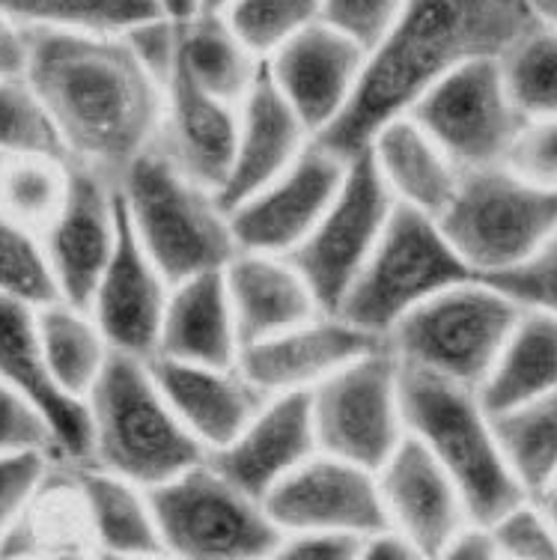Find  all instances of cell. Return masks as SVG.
Masks as SVG:
<instances>
[{
    "label": "cell",
    "instance_id": "cell-38",
    "mask_svg": "<svg viewBox=\"0 0 557 560\" xmlns=\"http://www.w3.org/2000/svg\"><path fill=\"white\" fill-rule=\"evenodd\" d=\"M501 290L507 299H513L522 311H539L557 316V230L552 233L543 248L534 257L525 259L522 266L483 278Z\"/></svg>",
    "mask_w": 557,
    "mask_h": 560
},
{
    "label": "cell",
    "instance_id": "cell-12",
    "mask_svg": "<svg viewBox=\"0 0 557 560\" xmlns=\"http://www.w3.org/2000/svg\"><path fill=\"white\" fill-rule=\"evenodd\" d=\"M394 209L397 200L382 183L370 152L349 159L344 185L332 206L325 209L320 224L313 226L311 236L287 257L311 287L322 313L340 311L385 233Z\"/></svg>",
    "mask_w": 557,
    "mask_h": 560
},
{
    "label": "cell",
    "instance_id": "cell-9",
    "mask_svg": "<svg viewBox=\"0 0 557 560\" xmlns=\"http://www.w3.org/2000/svg\"><path fill=\"white\" fill-rule=\"evenodd\" d=\"M147 495L161 549L176 560H268L283 539L266 504L218 475L209 459Z\"/></svg>",
    "mask_w": 557,
    "mask_h": 560
},
{
    "label": "cell",
    "instance_id": "cell-54",
    "mask_svg": "<svg viewBox=\"0 0 557 560\" xmlns=\"http://www.w3.org/2000/svg\"><path fill=\"white\" fill-rule=\"evenodd\" d=\"M10 159H12V155H3V152H0V171H3V164L10 162Z\"/></svg>",
    "mask_w": 557,
    "mask_h": 560
},
{
    "label": "cell",
    "instance_id": "cell-35",
    "mask_svg": "<svg viewBox=\"0 0 557 560\" xmlns=\"http://www.w3.org/2000/svg\"><path fill=\"white\" fill-rule=\"evenodd\" d=\"M69 164L48 155H12L0 171V212L45 230L66 197Z\"/></svg>",
    "mask_w": 557,
    "mask_h": 560
},
{
    "label": "cell",
    "instance_id": "cell-51",
    "mask_svg": "<svg viewBox=\"0 0 557 560\" xmlns=\"http://www.w3.org/2000/svg\"><path fill=\"white\" fill-rule=\"evenodd\" d=\"M531 501H534V504L539 506L543 513H546V518L552 522V525H555V530H557V475L552 477V483H548L546 489L539 492V495L531 498Z\"/></svg>",
    "mask_w": 557,
    "mask_h": 560
},
{
    "label": "cell",
    "instance_id": "cell-17",
    "mask_svg": "<svg viewBox=\"0 0 557 560\" xmlns=\"http://www.w3.org/2000/svg\"><path fill=\"white\" fill-rule=\"evenodd\" d=\"M375 477L391 534L403 539L418 560H436L462 528L472 525L451 475L411 435L403 439Z\"/></svg>",
    "mask_w": 557,
    "mask_h": 560
},
{
    "label": "cell",
    "instance_id": "cell-34",
    "mask_svg": "<svg viewBox=\"0 0 557 560\" xmlns=\"http://www.w3.org/2000/svg\"><path fill=\"white\" fill-rule=\"evenodd\" d=\"M0 299L31 311L63 302L43 236L7 212H0Z\"/></svg>",
    "mask_w": 557,
    "mask_h": 560
},
{
    "label": "cell",
    "instance_id": "cell-52",
    "mask_svg": "<svg viewBox=\"0 0 557 560\" xmlns=\"http://www.w3.org/2000/svg\"><path fill=\"white\" fill-rule=\"evenodd\" d=\"M98 560H176L167 551H147V555H98Z\"/></svg>",
    "mask_w": 557,
    "mask_h": 560
},
{
    "label": "cell",
    "instance_id": "cell-21",
    "mask_svg": "<svg viewBox=\"0 0 557 560\" xmlns=\"http://www.w3.org/2000/svg\"><path fill=\"white\" fill-rule=\"evenodd\" d=\"M320 453L311 394L268 397L245 430L209 453V465L257 501Z\"/></svg>",
    "mask_w": 557,
    "mask_h": 560
},
{
    "label": "cell",
    "instance_id": "cell-44",
    "mask_svg": "<svg viewBox=\"0 0 557 560\" xmlns=\"http://www.w3.org/2000/svg\"><path fill=\"white\" fill-rule=\"evenodd\" d=\"M48 456L22 453V456H0V537L24 516L36 492L43 489Z\"/></svg>",
    "mask_w": 557,
    "mask_h": 560
},
{
    "label": "cell",
    "instance_id": "cell-14",
    "mask_svg": "<svg viewBox=\"0 0 557 560\" xmlns=\"http://www.w3.org/2000/svg\"><path fill=\"white\" fill-rule=\"evenodd\" d=\"M346 167V159L313 140L275 183L227 212L239 250L290 257L337 197Z\"/></svg>",
    "mask_w": 557,
    "mask_h": 560
},
{
    "label": "cell",
    "instance_id": "cell-23",
    "mask_svg": "<svg viewBox=\"0 0 557 560\" xmlns=\"http://www.w3.org/2000/svg\"><path fill=\"white\" fill-rule=\"evenodd\" d=\"M311 143L313 135L283 98L271 69L263 60L254 84L239 105L236 155L224 188L218 191V203L230 212L233 206L257 195L259 188L275 183Z\"/></svg>",
    "mask_w": 557,
    "mask_h": 560
},
{
    "label": "cell",
    "instance_id": "cell-53",
    "mask_svg": "<svg viewBox=\"0 0 557 560\" xmlns=\"http://www.w3.org/2000/svg\"><path fill=\"white\" fill-rule=\"evenodd\" d=\"M230 0H206V12H221Z\"/></svg>",
    "mask_w": 557,
    "mask_h": 560
},
{
    "label": "cell",
    "instance_id": "cell-47",
    "mask_svg": "<svg viewBox=\"0 0 557 560\" xmlns=\"http://www.w3.org/2000/svg\"><path fill=\"white\" fill-rule=\"evenodd\" d=\"M436 560H504L498 551L492 530L483 525H468L462 528L448 549L441 551Z\"/></svg>",
    "mask_w": 557,
    "mask_h": 560
},
{
    "label": "cell",
    "instance_id": "cell-1",
    "mask_svg": "<svg viewBox=\"0 0 557 560\" xmlns=\"http://www.w3.org/2000/svg\"><path fill=\"white\" fill-rule=\"evenodd\" d=\"M24 84L51 122L66 164L111 183L159 140L164 86L119 33L31 31Z\"/></svg>",
    "mask_w": 557,
    "mask_h": 560
},
{
    "label": "cell",
    "instance_id": "cell-26",
    "mask_svg": "<svg viewBox=\"0 0 557 560\" xmlns=\"http://www.w3.org/2000/svg\"><path fill=\"white\" fill-rule=\"evenodd\" d=\"M242 340L224 271L176 283L167 299L155 358L200 366H236Z\"/></svg>",
    "mask_w": 557,
    "mask_h": 560
},
{
    "label": "cell",
    "instance_id": "cell-5",
    "mask_svg": "<svg viewBox=\"0 0 557 560\" xmlns=\"http://www.w3.org/2000/svg\"><path fill=\"white\" fill-rule=\"evenodd\" d=\"M117 191L140 248L171 287L224 271L239 254L218 195L179 171L159 143L119 176Z\"/></svg>",
    "mask_w": 557,
    "mask_h": 560
},
{
    "label": "cell",
    "instance_id": "cell-36",
    "mask_svg": "<svg viewBox=\"0 0 557 560\" xmlns=\"http://www.w3.org/2000/svg\"><path fill=\"white\" fill-rule=\"evenodd\" d=\"M221 15L259 60H268L301 31L322 22V0H230Z\"/></svg>",
    "mask_w": 557,
    "mask_h": 560
},
{
    "label": "cell",
    "instance_id": "cell-20",
    "mask_svg": "<svg viewBox=\"0 0 557 560\" xmlns=\"http://www.w3.org/2000/svg\"><path fill=\"white\" fill-rule=\"evenodd\" d=\"M367 55L325 22L311 24L266 60L275 84L313 140L349 108Z\"/></svg>",
    "mask_w": 557,
    "mask_h": 560
},
{
    "label": "cell",
    "instance_id": "cell-41",
    "mask_svg": "<svg viewBox=\"0 0 557 560\" xmlns=\"http://www.w3.org/2000/svg\"><path fill=\"white\" fill-rule=\"evenodd\" d=\"M22 453H43L48 459H57L51 430L43 415L0 382V456Z\"/></svg>",
    "mask_w": 557,
    "mask_h": 560
},
{
    "label": "cell",
    "instance_id": "cell-45",
    "mask_svg": "<svg viewBox=\"0 0 557 560\" xmlns=\"http://www.w3.org/2000/svg\"><path fill=\"white\" fill-rule=\"evenodd\" d=\"M367 539L344 534H283L268 560H358Z\"/></svg>",
    "mask_w": 557,
    "mask_h": 560
},
{
    "label": "cell",
    "instance_id": "cell-29",
    "mask_svg": "<svg viewBox=\"0 0 557 560\" xmlns=\"http://www.w3.org/2000/svg\"><path fill=\"white\" fill-rule=\"evenodd\" d=\"M76 495L93 530L98 555L164 551L147 489L105 468L86 465L76 468Z\"/></svg>",
    "mask_w": 557,
    "mask_h": 560
},
{
    "label": "cell",
    "instance_id": "cell-33",
    "mask_svg": "<svg viewBox=\"0 0 557 560\" xmlns=\"http://www.w3.org/2000/svg\"><path fill=\"white\" fill-rule=\"evenodd\" d=\"M0 15L27 31L123 33L161 12L155 0H0Z\"/></svg>",
    "mask_w": 557,
    "mask_h": 560
},
{
    "label": "cell",
    "instance_id": "cell-10",
    "mask_svg": "<svg viewBox=\"0 0 557 560\" xmlns=\"http://www.w3.org/2000/svg\"><path fill=\"white\" fill-rule=\"evenodd\" d=\"M408 117L436 140L460 171L510 162L515 140L531 122L515 102L504 60H474L439 81Z\"/></svg>",
    "mask_w": 557,
    "mask_h": 560
},
{
    "label": "cell",
    "instance_id": "cell-15",
    "mask_svg": "<svg viewBox=\"0 0 557 560\" xmlns=\"http://www.w3.org/2000/svg\"><path fill=\"white\" fill-rule=\"evenodd\" d=\"M119 236L117 183L102 173L69 164L66 197L43 230L45 254L51 259L60 299L90 307L98 280L114 257Z\"/></svg>",
    "mask_w": 557,
    "mask_h": 560
},
{
    "label": "cell",
    "instance_id": "cell-18",
    "mask_svg": "<svg viewBox=\"0 0 557 560\" xmlns=\"http://www.w3.org/2000/svg\"><path fill=\"white\" fill-rule=\"evenodd\" d=\"M385 340L367 335L337 313H320L259 343L242 346L239 373L266 397L311 394L355 358L373 352Z\"/></svg>",
    "mask_w": 557,
    "mask_h": 560
},
{
    "label": "cell",
    "instance_id": "cell-19",
    "mask_svg": "<svg viewBox=\"0 0 557 560\" xmlns=\"http://www.w3.org/2000/svg\"><path fill=\"white\" fill-rule=\"evenodd\" d=\"M171 290L173 287L159 266L140 248L119 200L117 248L86 307L98 331L105 335L111 352L143 358V361L155 358Z\"/></svg>",
    "mask_w": 557,
    "mask_h": 560
},
{
    "label": "cell",
    "instance_id": "cell-28",
    "mask_svg": "<svg viewBox=\"0 0 557 560\" xmlns=\"http://www.w3.org/2000/svg\"><path fill=\"white\" fill-rule=\"evenodd\" d=\"M557 390V316L522 311L513 335L477 390L489 415L525 406Z\"/></svg>",
    "mask_w": 557,
    "mask_h": 560
},
{
    "label": "cell",
    "instance_id": "cell-4",
    "mask_svg": "<svg viewBox=\"0 0 557 560\" xmlns=\"http://www.w3.org/2000/svg\"><path fill=\"white\" fill-rule=\"evenodd\" d=\"M86 409L93 465L140 489H155L209 459V451L176 418L143 358L111 352L86 394Z\"/></svg>",
    "mask_w": 557,
    "mask_h": 560
},
{
    "label": "cell",
    "instance_id": "cell-22",
    "mask_svg": "<svg viewBox=\"0 0 557 560\" xmlns=\"http://www.w3.org/2000/svg\"><path fill=\"white\" fill-rule=\"evenodd\" d=\"M239 140V105L212 96L197 84L183 57L164 84V119L159 131V150L194 183L209 191H221L233 167Z\"/></svg>",
    "mask_w": 557,
    "mask_h": 560
},
{
    "label": "cell",
    "instance_id": "cell-43",
    "mask_svg": "<svg viewBox=\"0 0 557 560\" xmlns=\"http://www.w3.org/2000/svg\"><path fill=\"white\" fill-rule=\"evenodd\" d=\"M507 167L527 183L557 191V117H531Z\"/></svg>",
    "mask_w": 557,
    "mask_h": 560
},
{
    "label": "cell",
    "instance_id": "cell-11",
    "mask_svg": "<svg viewBox=\"0 0 557 560\" xmlns=\"http://www.w3.org/2000/svg\"><path fill=\"white\" fill-rule=\"evenodd\" d=\"M313 430L322 453L379 471L406 439L399 361L379 346L311 390Z\"/></svg>",
    "mask_w": 557,
    "mask_h": 560
},
{
    "label": "cell",
    "instance_id": "cell-49",
    "mask_svg": "<svg viewBox=\"0 0 557 560\" xmlns=\"http://www.w3.org/2000/svg\"><path fill=\"white\" fill-rule=\"evenodd\" d=\"M155 7H159L161 15H167L173 22L188 24L194 22L197 15H204L206 0H155Z\"/></svg>",
    "mask_w": 557,
    "mask_h": 560
},
{
    "label": "cell",
    "instance_id": "cell-37",
    "mask_svg": "<svg viewBox=\"0 0 557 560\" xmlns=\"http://www.w3.org/2000/svg\"><path fill=\"white\" fill-rule=\"evenodd\" d=\"M0 152L66 162L60 140L24 81H0Z\"/></svg>",
    "mask_w": 557,
    "mask_h": 560
},
{
    "label": "cell",
    "instance_id": "cell-7",
    "mask_svg": "<svg viewBox=\"0 0 557 560\" xmlns=\"http://www.w3.org/2000/svg\"><path fill=\"white\" fill-rule=\"evenodd\" d=\"M472 278L477 275L453 250L439 218L397 206L337 316L387 340L415 307Z\"/></svg>",
    "mask_w": 557,
    "mask_h": 560
},
{
    "label": "cell",
    "instance_id": "cell-2",
    "mask_svg": "<svg viewBox=\"0 0 557 560\" xmlns=\"http://www.w3.org/2000/svg\"><path fill=\"white\" fill-rule=\"evenodd\" d=\"M536 31L527 0H408L391 33L367 55L344 117L316 143L349 162L451 72L474 60H507Z\"/></svg>",
    "mask_w": 557,
    "mask_h": 560
},
{
    "label": "cell",
    "instance_id": "cell-6",
    "mask_svg": "<svg viewBox=\"0 0 557 560\" xmlns=\"http://www.w3.org/2000/svg\"><path fill=\"white\" fill-rule=\"evenodd\" d=\"M519 316L522 307L513 299L489 280L472 278L415 307L385 343L403 366L480 390Z\"/></svg>",
    "mask_w": 557,
    "mask_h": 560
},
{
    "label": "cell",
    "instance_id": "cell-25",
    "mask_svg": "<svg viewBox=\"0 0 557 560\" xmlns=\"http://www.w3.org/2000/svg\"><path fill=\"white\" fill-rule=\"evenodd\" d=\"M224 280L242 346L259 343L322 313L311 287L287 257L239 250L224 269Z\"/></svg>",
    "mask_w": 557,
    "mask_h": 560
},
{
    "label": "cell",
    "instance_id": "cell-13",
    "mask_svg": "<svg viewBox=\"0 0 557 560\" xmlns=\"http://www.w3.org/2000/svg\"><path fill=\"white\" fill-rule=\"evenodd\" d=\"M263 504L283 534H344L367 542L391 534L375 471L322 451L280 480Z\"/></svg>",
    "mask_w": 557,
    "mask_h": 560
},
{
    "label": "cell",
    "instance_id": "cell-30",
    "mask_svg": "<svg viewBox=\"0 0 557 560\" xmlns=\"http://www.w3.org/2000/svg\"><path fill=\"white\" fill-rule=\"evenodd\" d=\"M183 66L212 96L242 105L263 60L239 39L221 12H204L183 24Z\"/></svg>",
    "mask_w": 557,
    "mask_h": 560
},
{
    "label": "cell",
    "instance_id": "cell-50",
    "mask_svg": "<svg viewBox=\"0 0 557 560\" xmlns=\"http://www.w3.org/2000/svg\"><path fill=\"white\" fill-rule=\"evenodd\" d=\"M527 7L534 12L539 31L557 36V0H527Z\"/></svg>",
    "mask_w": 557,
    "mask_h": 560
},
{
    "label": "cell",
    "instance_id": "cell-3",
    "mask_svg": "<svg viewBox=\"0 0 557 560\" xmlns=\"http://www.w3.org/2000/svg\"><path fill=\"white\" fill-rule=\"evenodd\" d=\"M399 402L406 432L451 475L472 525L492 528L513 506L525 504V489L507 465L492 415L483 409L477 390L399 364Z\"/></svg>",
    "mask_w": 557,
    "mask_h": 560
},
{
    "label": "cell",
    "instance_id": "cell-39",
    "mask_svg": "<svg viewBox=\"0 0 557 560\" xmlns=\"http://www.w3.org/2000/svg\"><path fill=\"white\" fill-rule=\"evenodd\" d=\"M406 3L408 0H322V22L370 55L397 24Z\"/></svg>",
    "mask_w": 557,
    "mask_h": 560
},
{
    "label": "cell",
    "instance_id": "cell-24",
    "mask_svg": "<svg viewBox=\"0 0 557 560\" xmlns=\"http://www.w3.org/2000/svg\"><path fill=\"white\" fill-rule=\"evenodd\" d=\"M150 370L176 418L209 453L233 442L268 399L239 373V366L150 358Z\"/></svg>",
    "mask_w": 557,
    "mask_h": 560
},
{
    "label": "cell",
    "instance_id": "cell-8",
    "mask_svg": "<svg viewBox=\"0 0 557 560\" xmlns=\"http://www.w3.org/2000/svg\"><path fill=\"white\" fill-rule=\"evenodd\" d=\"M439 224L477 278L504 275L552 238L557 230V191L527 183L507 164L462 171Z\"/></svg>",
    "mask_w": 557,
    "mask_h": 560
},
{
    "label": "cell",
    "instance_id": "cell-27",
    "mask_svg": "<svg viewBox=\"0 0 557 560\" xmlns=\"http://www.w3.org/2000/svg\"><path fill=\"white\" fill-rule=\"evenodd\" d=\"M370 159L397 206L439 218L460 185L462 171L411 117L387 122L370 143Z\"/></svg>",
    "mask_w": 557,
    "mask_h": 560
},
{
    "label": "cell",
    "instance_id": "cell-48",
    "mask_svg": "<svg viewBox=\"0 0 557 560\" xmlns=\"http://www.w3.org/2000/svg\"><path fill=\"white\" fill-rule=\"evenodd\" d=\"M358 560H418V558L408 551V546L403 542V539L394 537V534H385V537L370 539Z\"/></svg>",
    "mask_w": 557,
    "mask_h": 560
},
{
    "label": "cell",
    "instance_id": "cell-46",
    "mask_svg": "<svg viewBox=\"0 0 557 560\" xmlns=\"http://www.w3.org/2000/svg\"><path fill=\"white\" fill-rule=\"evenodd\" d=\"M31 60V31L0 15V81H24Z\"/></svg>",
    "mask_w": 557,
    "mask_h": 560
},
{
    "label": "cell",
    "instance_id": "cell-42",
    "mask_svg": "<svg viewBox=\"0 0 557 560\" xmlns=\"http://www.w3.org/2000/svg\"><path fill=\"white\" fill-rule=\"evenodd\" d=\"M119 36L126 39L131 55L138 57V63L161 86L171 81L173 69L183 57V24L173 22L167 15H152V19H143L129 31H123Z\"/></svg>",
    "mask_w": 557,
    "mask_h": 560
},
{
    "label": "cell",
    "instance_id": "cell-40",
    "mask_svg": "<svg viewBox=\"0 0 557 560\" xmlns=\"http://www.w3.org/2000/svg\"><path fill=\"white\" fill-rule=\"evenodd\" d=\"M492 537L504 560H557V530L527 498L495 522Z\"/></svg>",
    "mask_w": 557,
    "mask_h": 560
},
{
    "label": "cell",
    "instance_id": "cell-32",
    "mask_svg": "<svg viewBox=\"0 0 557 560\" xmlns=\"http://www.w3.org/2000/svg\"><path fill=\"white\" fill-rule=\"evenodd\" d=\"M492 423L510 471L525 495L536 498L557 475V390L492 415Z\"/></svg>",
    "mask_w": 557,
    "mask_h": 560
},
{
    "label": "cell",
    "instance_id": "cell-16",
    "mask_svg": "<svg viewBox=\"0 0 557 560\" xmlns=\"http://www.w3.org/2000/svg\"><path fill=\"white\" fill-rule=\"evenodd\" d=\"M0 382L43 415L57 447V463L72 468L93 465L86 399L69 394L54 376L36 331V311L7 299H0Z\"/></svg>",
    "mask_w": 557,
    "mask_h": 560
},
{
    "label": "cell",
    "instance_id": "cell-31",
    "mask_svg": "<svg viewBox=\"0 0 557 560\" xmlns=\"http://www.w3.org/2000/svg\"><path fill=\"white\" fill-rule=\"evenodd\" d=\"M36 331L54 376L69 394L86 399L111 358V346L93 316L76 304H48L36 311Z\"/></svg>",
    "mask_w": 557,
    "mask_h": 560
}]
</instances>
